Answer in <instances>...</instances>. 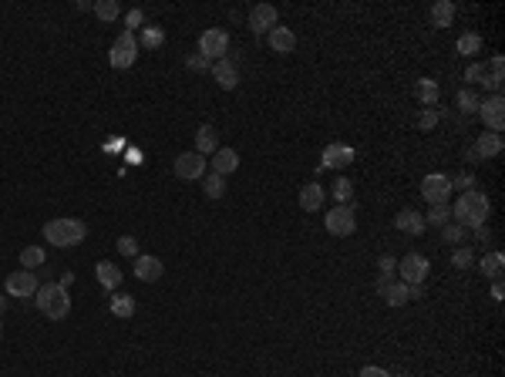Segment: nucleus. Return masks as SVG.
<instances>
[{
    "label": "nucleus",
    "instance_id": "f257e3e1",
    "mask_svg": "<svg viewBox=\"0 0 505 377\" xmlns=\"http://www.w3.org/2000/svg\"><path fill=\"white\" fill-rule=\"evenodd\" d=\"M488 212H492V202H488V196L479 192V189H465V192L458 196V202H454L452 219L458 223V226L475 229V226H485Z\"/></svg>",
    "mask_w": 505,
    "mask_h": 377
},
{
    "label": "nucleus",
    "instance_id": "f03ea898",
    "mask_svg": "<svg viewBox=\"0 0 505 377\" xmlns=\"http://www.w3.org/2000/svg\"><path fill=\"white\" fill-rule=\"evenodd\" d=\"M34 303H37V310H41L48 320H64V317L71 313L68 286H61V283H44V286H37Z\"/></svg>",
    "mask_w": 505,
    "mask_h": 377
},
{
    "label": "nucleus",
    "instance_id": "7ed1b4c3",
    "mask_svg": "<svg viewBox=\"0 0 505 377\" xmlns=\"http://www.w3.org/2000/svg\"><path fill=\"white\" fill-rule=\"evenodd\" d=\"M84 236H88V226H84L81 219H71V216L50 219L48 226H44V239L54 243L57 250H71L77 243H84Z\"/></svg>",
    "mask_w": 505,
    "mask_h": 377
},
{
    "label": "nucleus",
    "instance_id": "20e7f679",
    "mask_svg": "<svg viewBox=\"0 0 505 377\" xmlns=\"http://www.w3.org/2000/svg\"><path fill=\"white\" fill-rule=\"evenodd\" d=\"M135 57H138V41H135V34L131 30H122L118 37H115V44L108 50V64L111 68H118V71H125L135 64Z\"/></svg>",
    "mask_w": 505,
    "mask_h": 377
},
{
    "label": "nucleus",
    "instance_id": "39448f33",
    "mask_svg": "<svg viewBox=\"0 0 505 377\" xmlns=\"http://www.w3.org/2000/svg\"><path fill=\"white\" fill-rule=\"evenodd\" d=\"M398 273H401V283H407V286H421L425 277L431 273L428 256H421V252H407L404 259H398Z\"/></svg>",
    "mask_w": 505,
    "mask_h": 377
},
{
    "label": "nucleus",
    "instance_id": "423d86ee",
    "mask_svg": "<svg viewBox=\"0 0 505 377\" xmlns=\"http://www.w3.org/2000/svg\"><path fill=\"white\" fill-rule=\"evenodd\" d=\"M324 226H327L330 236L344 239V236H354V229H357V216H354L351 205H333L327 216H324Z\"/></svg>",
    "mask_w": 505,
    "mask_h": 377
},
{
    "label": "nucleus",
    "instance_id": "0eeeda50",
    "mask_svg": "<svg viewBox=\"0 0 505 377\" xmlns=\"http://www.w3.org/2000/svg\"><path fill=\"white\" fill-rule=\"evenodd\" d=\"M229 50V34L223 27H209V30H202L199 37V54L212 64V61H219V57H226Z\"/></svg>",
    "mask_w": 505,
    "mask_h": 377
},
{
    "label": "nucleus",
    "instance_id": "6e6552de",
    "mask_svg": "<svg viewBox=\"0 0 505 377\" xmlns=\"http://www.w3.org/2000/svg\"><path fill=\"white\" fill-rule=\"evenodd\" d=\"M421 196L428 205H445L448 196H452V178L441 176V172H431V176L421 178Z\"/></svg>",
    "mask_w": 505,
    "mask_h": 377
},
{
    "label": "nucleus",
    "instance_id": "1a4fd4ad",
    "mask_svg": "<svg viewBox=\"0 0 505 377\" xmlns=\"http://www.w3.org/2000/svg\"><path fill=\"white\" fill-rule=\"evenodd\" d=\"M37 277L30 273V270H17V273H10L7 283H3V290H7V297H21V300H34V293H37Z\"/></svg>",
    "mask_w": 505,
    "mask_h": 377
},
{
    "label": "nucleus",
    "instance_id": "9d476101",
    "mask_svg": "<svg viewBox=\"0 0 505 377\" xmlns=\"http://www.w3.org/2000/svg\"><path fill=\"white\" fill-rule=\"evenodd\" d=\"M279 24V14L273 3H256L250 10V30L252 34H259V37H266L273 27Z\"/></svg>",
    "mask_w": 505,
    "mask_h": 377
},
{
    "label": "nucleus",
    "instance_id": "9b49d317",
    "mask_svg": "<svg viewBox=\"0 0 505 377\" xmlns=\"http://www.w3.org/2000/svg\"><path fill=\"white\" fill-rule=\"evenodd\" d=\"M479 115H481V122H485V128L499 135V131L505 128V101H502V95H492V98L481 101Z\"/></svg>",
    "mask_w": 505,
    "mask_h": 377
},
{
    "label": "nucleus",
    "instance_id": "f8f14e48",
    "mask_svg": "<svg viewBox=\"0 0 505 377\" xmlns=\"http://www.w3.org/2000/svg\"><path fill=\"white\" fill-rule=\"evenodd\" d=\"M205 165H209V162H205V155H199V151H182V155L176 158V165H172V169H176L178 178L192 182V178H202V176H205Z\"/></svg>",
    "mask_w": 505,
    "mask_h": 377
},
{
    "label": "nucleus",
    "instance_id": "ddd939ff",
    "mask_svg": "<svg viewBox=\"0 0 505 377\" xmlns=\"http://www.w3.org/2000/svg\"><path fill=\"white\" fill-rule=\"evenodd\" d=\"M212 77H216V84L223 88V91H232L236 84H239V68H236V61L232 57H219V61H212Z\"/></svg>",
    "mask_w": 505,
    "mask_h": 377
},
{
    "label": "nucleus",
    "instance_id": "4468645a",
    "mask_svg": "<svg viewBox=\"0 0 505 377\" xmlns=\"http://www.w3.org/2000/svg\"><path fill=\"white\" fill-rule=\"evenodd\" d=\"M354 162V149L344 145V142H330L324 155H320V169H344Z\"/></svg>",
    "mask_w": 505,
    "mask_h": 377
},
{
    "label": "nucleus",
    "instance_id": "2eb2a0df",
    "mask_svg": "<svg viewBox=\"0 0 505 377\" xmlns=\"http://www.w3.org/2000/svg\"><path fill=\"white\" fill-rule=\"evenodd\" d=\"M378 297H384L387 306H404L411 300L407 297V283H401V279H380V277H378Z\"/></svg>",
    "mask_w": 505,
    "mask_h": 377
},
{
    "label": "nucleus",
    "instance_id": "dca6fc26",
    "mask_svg": "<svg viewBox=\"0 0 505 377\" xmlns=\"http://www.w3.org/2000/svg\"><path fill=\"white\" fill-rule=\"evenodd\" d=\"M394 229L398 232H407V236H421L425 232V216L418 212V209H401L398 216H394Z\"/></svg>",
    "mask_w": 505,
    "mask_h": 377
},
{
    "label": "nucleus",
    "instance_id": "f3484780",
    "mask_svg": "<svg viewBox=\"0 0 505 377\" xmlns=\"http://www.w3.org/2000/svg\"><path fill=\"white\" fill-rule=\"evenodd\" d=\"M162 273H165V266L158 256H135V277L142 283H155V279H162Z\"/></svg>",
    "mask_w": 505,
    "mask_h": 377
},
{
    "label": "nucleus",
    "instance_id": "a211bd4d",
    "mask_svg": "<svg viewBox=\"0 0 505 377\" xmlns=\"http://www.w3.org/2000/svg\"><path fill=\"white\" fill-rule=\"evenodd\" d=\"M209 165H212V172H216V176L226 178L229 172H236V169H239V151H236V149H216V151H212V162H209Z\"/></svg>",
    "mask_w": 505,
    "mask_h": 377
},
{
    "label": "nucleus",
    "instance_id": "6ab92c4d",
    "mask_svg": "<svg viewBox=\"0 0 505 377\" xmlns=\"http://www.w3.org/2000/svg\"><path fill=\"white\" fill-rule=\"evenodd\" d=\"M266 41H270V50H277V54H290V50H297V34L290 30V27H273L270 34H266Z\"/></svg>",
    "mask_w": 505,
    "mask_h": 377
},
{
    "label": "nucleus",
    "instance_id": "aec40b11",
    "mask_svg": "<svg viewBox=\"0 0 505 377\" xmlns=\"http://www.w3.org/2000/svg\"><path fill=\"white\" fill-rule=\"evenodd\" d=\"M324 196H327L324 185H317V182L303 185L300 189V209L303 212H317V209H324Z\"/></svg>",
    "mask_w": 505,
    "mask_h": 377
},
{
    "label": "nucleus",
    "instance_id": "412c9836",
    "mask_svg": "<svg viewBox=\"0 0 505 377\" xmlns=\"http://www.w3.org/2000/svg\"><path fill=\"white\" fill-rule=\"evenodd\" d=\"M95 277H98V283L104 286V290H118L122 286V270L115 266V263H108V259H101V263H95Z\"/></svg>",
    "mask_w": 505,
    "mask_h": 377
},
{
    "label": "nucleus",
    "instance_id": "4be33fe9",
    "mask_svg": "<svg viewBox=\"0 0 505 377\" xmlns=\"http://www.w3.org/2000/svg\"><path fill=\"white\" fill-rule=\"evenodd\" d=\"M414 95H418V101H421L425 108H434L438 98H441V88H438V81H434V77H418Z\"/></svg>",
    "mask_w": 505,
    "mask_h": 377
},
{
    "label": "nucleus",
    "instance_id": "5701e85b",
    "mask_svg": "<svg viewBox=\"0 0 505 377\" xmlns=\"http://www.w3.org/2000/svg\"><path fill=\"white\" fill-rule=\"evenodd\" d=\"M505 149V142H502V135H479V142H475V155L479 158H495V155H502Z\"/></svg>",
    "mask_w": 505,
    "mask_h": 377
},
{
    "label": "nucleus",
    "instance_id": "b1692460",
    "mask_svg": "<svg viewBox=\"0 0 505 377\" xmlns=\"http://www.w3.org/2000/svg\"><path fill=\"white\" fill-rule=\"evenodd\" d=\"M431 27H438V30H441V27H452V21H454V3L452 0H438V3H434V7H431Z\"/></svg>",
    "mask_w": 505,
    "mask_h": 377
},
{
    "label": "nucleus",
    "instance_id": "393cba45",
    "mask_svg": "<svg viewBox=\"0 0 505 377\" xmlns=\"http://www.w3.org/2000/svg\"><path fill=\"white\" fill-rule=\"evenodd\" d=\"M481 84H488L495 95L502 91V84H505V57H502V54H495V57L488 61V77H485Z\"/></svg>",
    "mask_w": 505,
    "mask_h": 377
},
{
    "label": "nucleus",
    "instance_id": "a878e982",
    "mask_svg": "<svg viewBox=\"0 0 505 377\" xmlns=\"http://www.w3.org/2000/svg\"><path fill=\"white\" fill-rule=\"evenodd\" d=\"M216 138H219V135H216L212 125H199V131H196V151H199V155H212V151H216Z\"/></svg>",
    "mask_w": 505,
    "mask_h": 377
},
{
    "label": "nucleus",
    "instance_id": "bb28decb",
    "mask_svg": "<svg viewBox=\"0 0 505 377\" xmlns=\"http://www.w3.org/2000/svg\"><path fill=\"white\" fill-rule=\"evenodd\" d=\"M479 50H481V37L479 34H472V30L461 34L458 44H454V54H458V57H472V54H479Z\"/></svg>",
    "mask_w": 505,
    "mask_h": 377
},
{
    "label": "nucleus",
    "instance_id": "cd10ccee",
    "mask_svg": "<svg viewBox=\"0 0 505 377\" xmlns=\"http://www.w3.org/2000/svg\"><path fill=\"white\" fill-rule=\"evenodd\" d=\"M111 317H118V320H128V317H135V297H128V293H118V297L111 300Z\"/></svg>",
    "mask_w": 505,
    "mask_h": 377
},
{
    "label": "nucleus",
    "instance_id": "c85d7f7f",
    "mask_svg": "<svg viewBox=\"0 0 505 377\" xmlns=\"http://www.w3.org/2000/svg\"><path fill=\"white\" fill-rule=\"evenodd\" d=\"M502 266H505L502 252H485V256H481V273H485V277L499 279L502 277Z\"/></svg>",
    "mask_w": 505,
    "mask_h": 377
},
{
    "label": "nucleus",
    "instance_id": "c756f323",
    "mask_svg": "<svg viewBox=\"0 0 505 377\" xmlns=\"http://www.w3.org/2000/svg\"><path fill=\"white\" fill-rule=\"evenodd\" d=\"M448 223H452V209H448V202H445V205H431V212L425 216V226L441 229V226H448Z\"/></svg>",
    "mask_w": 505,
    "mask_h": 377
},
{
    "label": "nucleus",
    "instance_id": "7c9ffc66",
    "mask_svg": "<svg viewBox=\"0 0 505 377\" xmlns=\"http://www.w3.org/2000/svg\"><path fill=\"white\" fill-rule=\"evenodd\" d=\"M202 189H205V196H209V199H223V196H226V178L216 176V172H209L205 182H202Z\"/></svg>",
    "mask_w": 505,
    "mask_h": 377
},
{
    "label": "nucleus",
    "instance_id": "2f4dec72",
    "mask_svg": "<svg viewBox=\"0 0 505 377\" xmlns=\"http://www.w3.org/2000/svg\"><path fill=\"white\" fill-rule=\"evenodd\" d=\"M21 266L24 270H37V266H44V250L41 246H27V250H21Z\"/></svg>",
    "mask_w": 505,
    "mask_h": 377
},
{
    "label": "nucleus",
    "instance_id": "473e14b6",
    "mask_svg": "<svg viewBox=\"0 0 505 377\" xmlns=\"http://www.w3.org/2000/svg\"><path fill=\"white\" fill-rule=\"evenodd\" d=\"M95 14H98V21H104V24H111L122 10H118V3L115 0H95V7H91Z\"/></svg>",
    "mask_w": 505,
    "mask_h": 377
},
{
    "label": "nucleus",
    "instance_id": "72a5a7b5",
    "mask_svg": "<svg viewBox=\"0 0 505 377\" xmlns=\"http://www.w3.org/2000/svg\"><path fill=\"white\" fill-rule=\"evenodd\" d=\"M479 104L481 98L472 91V88H465V91H458V108L465 111V115H479Z\"/></svg>",
    "mask_w": 505,
    "mask_h": 377
},
{
    "label": "nucleus",
    "instance_id": "f704fd0d",
    "mask_svg": "<svg viewBox=\"0 0 505 377\" xmlns=\"http://www.w3.org/2000/svg\"><path fill=\"white\" fill-rule=\"evenodd\" d=\"M475 263V252H472V246H454L452 252V266L454 270H468Z\"/></svg>",
    "mask_w": 505,
    "mask_h": 377
},
{
    "label": "nucleus",
    "instance_id": "c9c22d12",
    "mask_svg": "<svg viewBox=\"0 0 505 377\" xmlns=\"http://www.w3.org/2000/svg\"><path fill=\"white\" fill-rule=\"evenodd\" d=\"M165 44V30L162 27H145L142 30V48H162Z\"/></svg>",
    "mask_w": 505,
    "mask_h": 377
},
{
    "label": "nucleus",
    "instance_id": "e433bc0d",
    "mask_svg": "<svg viewBox=\"0 0 505 377\" xmlns=\"http://www.w3.org/2000/svg\"><path fill=\"white\" fill-rule=\"evenodd\" d=\"M465 232H468L465 226L448 223V226H441V239H445V243H452V246H458V243H465Z\"/></svg>",
    "mask_w": 505,
    "mask_h": 377
},
{
    "label": "nucleus",
    "instance_id": "4c0bfd02",
    "mask_svg": "<svg viewBox=\"0 0 505 377\" xmlns=\"http://www.w3.org/2000/svg\"><path fill=\"white\" fill-rule=\"evenodd\" d=\"M330 192H333V199L340 202V205H347V202H351V196H354V185L347 182V178H337Z\"/></svg>",
    "mask_w": 505,
    "mask_h": 377
},
{
    "label": "nucleus",
    "instance_id": "58836bf2",
    "mask_svg": "<svg viewBox=\"0 0 505 377\" xmlns=\"http://www.w3.org/2000/svg\"><path fill=\"white\" fill-rule=\"evenodd\" d=\"M485 77H488V68H485V64H468V68H465V81H468V84H481Z\"/></svg>",
    "mask_w": 505,
    "mask_h": 377
},
{
    "label": "nucleus",
    "instance_id": "ea45409f",
    "mask_svg": "<svg viewBox=\"0 0 505 377\" xmlns=\"http://www.w3.org/2000/svg\"><path fill=\"white\" fill-rule=\"evenodd\" d=\"M115 246H118V252H122V256H131V259L138 256V239H135V236H122Z\"/></svg>",
    "mask_w": 505,
    "mask_h": 377
},
{
    "label": "nucleus",
    "instance_id": "a19ab883",
    "mask_svg": "<svg viewBox=\"0 0 505 377\" xmlns=\"http://www.w3.org/2000/svg\"><path fill=\"white\" fill-rule=\"evenodd\" d=\"M378 266H380V279H391L394 273H398V259H394V256H387V252L380 256Z\"/></svg>",
    "mask_w": 505,
    "mask_h": 377
},
{
    "label": "nucleus",
    "instance_id": "79ce46f5",
    "mask_svg": "<svg viewBox=\"0 0 505 377\" xmlns=\"http://www.w3.org/2000/svg\"><path fill=\"white\" fill-rule=\"evenodd\" d=\"M434 125H438V111H434V108H425V111L418 115V128H421V131H431Z\"/></svg>",
    "mask_w": 505,
    "mask_h": 377
},
{
    "label": "nucleus",
    "instance_id": "37998d69",
    "mask_svg": "<svg viewBox=\"0 0 505 377\" xmlns=\"http://www.w3.org/2000/svg\"><path fill=\"white\" fill-rule=\"evenodd\" d=\"M142 21H145V14H142L138 7H135V10H128V14H125V27L131 30V34H135V27H142Z\"/></svg>",
    "mask_w": 505,
    "mask_h": 377
},
{
    "label": "nucleus",
    "instance_id": "c03bdc74",
    "mask_svg": "<svg viewBox=\"0 0 505 377\" xmlns=\"http://www.w3.org/2000/svg\"><path fill=\"white\" fill-rule=\"evenodd\" d=\"M185 64H189V71H205V68H212L202 54H189V57H185Z\"/></svg>",
    "mask_w": 505,
    "mask_h": 377
},
{
    "label": "nucleus",
    "instance_id": "a18cd8bd",
    "mask_svg": "<svg viewBox=\"0 0 505 377\" xmlns=\"http://www.w3.org/2000/svg\"><path fill=\"white\" fill-rule=\"evenodd\" d=\"M357 377H391V371H387V367H378V364H367V367H360Z\"/></svg>",
    "mask_w": 505,
    "mask_h": 377
},
{
    "label": "nucleus",
    "instance_id": "49530a36",
    "mask_svg": "<svg viewBox=\"0 0 505 377\" xmlns=\"http://www.w3.org/2000/svg\"><path fill=\"white\" fill-rule=\"evenodd\" d=\"M472 182H475V176H472V172H461L458 178H452V189H458V185H461V189H468Z\"/></svg>",
    "mask_w": 505,
    "mask_h": 377
},
{
    "label": "nucleus",
    "instance_id": "de8ad7c7",
    "mask_svg": "<svg viewBox=\"0 0 505 377\" xmlns=\"http://www.w3.org/2000/svg\"><path fill=\"white\" fill-rule=\"evenodd\" d=\"M505 297V286H502V279H495L492 283V300H502Z\"/></svg>",
    "mask_w": 505,
    "mask_h": 377
},
{
    "label": "nucleus",
    "instance_id": "09e8293b",
    "mask_svg": "<svg viewBox=\"0 0 505 377\" xmlns=\"http://www.w3.org/2000/svg\"><path fill=\"white\" fill-rule=\"evenodd\" d=\"M475 236H479V243H488L492 232H488V226H475Z\"/></svg>",
    "mask_w": 505,
    "mask_h": 377
},
{
    "label": "nucleus",
    "instance_id": "8fccbe9b",
    "mask_svg": "<svg viewBox=\"0 0 505 377\" xmlns=\"http://www.w3.org/2000/svg\"><path fill=\"white\" fill-rule=\"evenodd\" d=\"M3 310H7V297H0V313H3Z\"/></svg>",
    "mask_w": 505,
    "mask_h": 377
},
{
    "label": "nucleus",
    "instance_id": "3c124183",
    "mask_svg": "<svg viewBox=\"0 0 505 377\" xmlns=\"http://www.w3.org/2000/svg\"><path fill=\"white\" fill-rule=\"evenodd\" d=\"M0 337H3V324H0Z\"/></svg>",
    "mask_w": 505,
    "mask_h": 377
}]
</instances>
